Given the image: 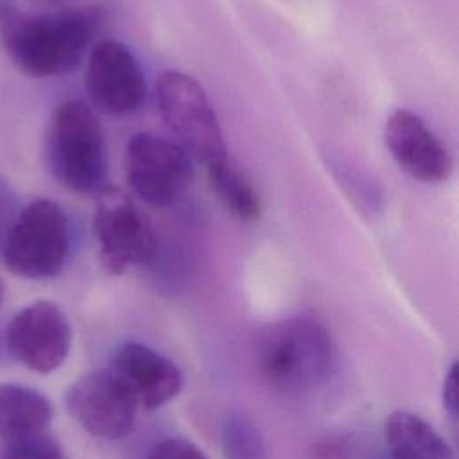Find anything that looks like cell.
<instances>
[{
	"mask_svg": "<svg viewBox=\"0 0 459 459\" xmlns=\"http://www.w3.org/2000/svg\"><path fill=\"white\" fill-rule=\"evenodd\" d=\"M93 233L99 260L111 274L149 262L156 251V233L147 217L127 194L113 186L97 195Z\"/></svg>",
	"mask_w": 459,
	"mask_h": 459,
	"instance_id": "6",
	"label": "cell"
},
{
	"mask_svg": "<svg viewBox=\"0 0 459 459\" xmlns=\"http://www.w3.org/2000/svg\"><path fill=\"white\" fill-rule=\"evenodd\" d=\"M11 353L36 373L57 369L72 346V326L66 314L52 301H34L23 307L7 326Z\"/></svg>",
	"mask_w": 459,
	"mask_h": 459,
	"instance_id": "10",
	"label": "cell"
},
{
	"mask_svg": "<svg viewBox=\"0 0 459 459\" xmlns=\"http://www.w3.org/2000/svg\"><path fill=\"white\" fill-rule=\"evenodd\" d=\"M126 179L147 204H174L194 181L192 158L174 142L151 133L134 134L126 145Z\"/></svg>",
	"mask_w": 459,
	"mask_h": 459,
	"instance_id": "7",
	"label": "cell"
},
{
	"mask_svg": "<svg viewBox=\"0 0 459 459\" xmlns=\"http://www.w3.org/2000/svg\"><path fill=\"white\" fill-rule=\"evenodd\" d=\"M70 416L91 436L100 439L126 437L140 409L126 384L111 371H91L77 378L65 396Z\"/></svg>",
	"mask_w": 459,
	"mask_h": 459,
	"instance_id": "8",
	"label": "cell"
},
{
	"mask_svg": "<svg viewBox=\"0 0 459 459\" xmlns=\"http://www.w3.org/2000/svg\"><path fill=\"white\" fill-rule=\"evenodd\" d=\"M131 391L140 409L154 411L174 400L183 389L181 369L147 344L129 341L122 344L109 368Z\"/></svg>",
	"mask_w": 459,
	"mask_h": 459,
	"instance_id": "12",
	"label": "cell"
},
{
	"mask_svg": "<svg viewBox=\"0 0 459 459\" xmlns=\"http://www.w3.org/2000/svg\"><path fill=\"white\" fill-rule=\"evenodd\" d=\"M97 22V14L88 9L29 13L4 2L0 4V41L23 74L65 75L81 65Z\"/></svg>",
	"mask_w": 459,
	"mask_h": 459,
	"instance_id": "1",
	"label": "cell"
},
{
	"mask_svg": "<svg viewBox=\"0 0 459 459\" xmlns=\"http://www.w3.org/2000/svg\"><path fill=\"white\" fill-rule=\"evenodd\" d=\"M443 407L446 414L455 420L457 418V364L454 362L450 369L446 371V377L443 380Z\"/></svg>",
	"mask_w": 459,
	"mask_h": 459,
	"instance_id": "19",
	"label": "cell"
},
{
	"mask_svg": "<svg viewBox=\"0 0 459 459\" xmlns=\"http://www.w3.org/2000/svg\"><path fill=\"white\" fill-rule=\"evenodd\" d=\"M384 142L393 160L411 178L421 183L448 179L452 172L450 152L416 113L393 111L385 120Z\"/></svg>",
	"mask_w": 459,
	"mask_h": 459,
	"instance_id": "11",
	"label": "cell"
},
{
	"mask_svg": "<svg viewBox=\"0 0 459 459\" xmlns=\"http://www.w3.org/2000/svg\"><path fill=\"white\" fill-rule=\"evenodd\" d=\"M70 251L68 219L48 199L29 203L14 219L4 244L5 267L22 278L48 280L61 273Z\"/></svg>",
	"mask_w": 459,
	"mask_h": 459,
	"instance_id": "4",
	"label": "cell"
},
{
	"mask_svg": "<svg viewBox=\"0 0 459 459\" xmlns=\"http://www.w3.org/2000/svg\"><path fill=\"white\" fill-rule=\"evenodd\" d=\"M52 176L77 194L99 195L109 178V158L102 126L82 100H66L52 115L47 142Z\"/></svg>",
	"mask_w": 459,
	"mask_h": 459,
	"instance_id": "3",
	"label": "cell"
},
{
	"mask_svg": "<svg viewBox=\"0 0 459 459\" xmlns=\"http://www.w3.org/2000/svg\"><path fill=\"white\" fill-rule=\"evenodd\" d=\"M206 170L213 194L233 217L240 221H255L260 217V195L231 158L217 160L206 165Z\"/></svg>",
	"mask_w": 459,
	"mask_h": 459,
	"instance_id": "15",
	"label": "cell"
},
{
	"mask_svg": "<svg viewBox=\"0 0 459 459\" xmlns=\"http://www.w3.org/2000/svg\"><path fill=\"white\" fill-rule=\"evenodd\" d=\"M0 459H65L59 443L47 432L4 441Z\"/></svg>",
	"mask_w": 459,
	"mask_h": 459,
	"instance_id": "17",
	"label": "cell"
},
{
	"mask_svg": "<svg viewBox=\"0 0 459 459\" xmlns=\"http://www.w3.org/2000/svg\"><path fill=\"white\" fill-rule=\"evenodd\" d=\"M84 88L91 104L108 115L136 113L145 100V77L138 59L122 41H99L86 63Z\"/></svg>",
	"mask_w": 459,
	"mask_h": 459,
	"instance_id": "9",
	"label": "cell"
},
{
	"mask_svg": "<svg viewBox=\"0 0 459 459\" xmlns=\"http://www.w3.org/2000/svg\"><path fill=\"white\" fill-rule=\"evenodd\" d=\"M45 2H63V0H45Z\"/></svg>",
	"mask_w": 459,
	"mask_h": 459,
	"instance_id": "21",
	"label": "cell"
},
{
	"mask_svg": "<svg viewBox=\"0 0 459 459\" xmlns=\"http://www.w3.org/2000/svg\"><path fill=\"white\" fill-rule=\"evenodd\" d=\"M147 459H206V455L186 437H167L152 446Z\"/></svg>",
	"mask_w": 459,
	"mask_h": 459,
	"instance_id": "18",
	"label": "cell"
},
{
	"mask_svg": "<svg viewBox=\"0 0 459 459\" xmlns=\"http://www.w3.org/2000/svg\"><path fill=\"white\" fill-rule=\"evenodd\" d=\"M384 439L393 459H455L443 436L411 411H394L385 418Z\"/></svg>",
	"mask_w": 459,
	"mask_h": 459,
	"instance_id": "13",
	"label": "cell"
},
{
	"mask_svg": "<svg viewBox=\"0 0 459 459\" xmlns=\"http://www.w3.org/2000/svg\"><path fill=\"white\" fill-rule=\"evenodd\" d=\"M2 299H4V283L0 280V305H2Z\"/></svg>",
	"mask_w": 459,
	"mask_h": 459,
	"instance_id": "20",
	"label": "cell"
},
{
	"mask_svg": "<svg viewBox=\"0 0 459 459\" xmlns=\"http://www.w3.org/2000/svg\"><path fill=\"white\" fill-rule=\"evenodd\" d=\"M156 100L163 120L179 140L178 145L192 160L210 165L228 156L212 100L194 77L178 70L161 72Z\"/></svg>",
	"mask_w": 459,
	"mask_h": 459,
	"instance_id": "5",
	"label": "cell"
},
{
	"mask_svg": "<svg viewBox=\"0 0 459 459\" xmlns=\"http://www.w3.org/2000/svg\"><path fill=\"white\" fill-rule=\"evenodd\" d=\"M221 441L224 459H267L260 429L242 412H233L224 420Z\"/></svg>",
	"mask_w": 459,
	"mask_h": 459,
	"instance_id": "16",
	"label": "cell"
},
{
	"mask_svg": "<svg viewBox=\"0 0 459 459\" xmlns=\"http://www.w3.org/2000/svg\"><path fill=\"white\" fill-rule=\"evenodd\" d=\"M52 405L39 391L22 384H0V439L47 432Z\"/></svg>",
	"mask_w": 459,
	"mask_h": 459,
	"instance_id": "14",
	"label": "cell"
},
{
	"mask_svg": "<svg viewBox=\"0 0 459 459\" xmlns=\"http://www.w3.org/2000/svg\"><path fill=\"white\" fill-rule=\"evenodd\" d=\"M255 360L269 387L283 394H301L328 378L333 342L316 317L290 316L260 333Z\"/></svg>",
	"mask_w": 459,
	"mask_h": 459,
	"instance_id": "2",
	"label": "cell"
}]
</instances>
